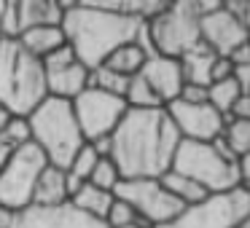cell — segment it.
Listing matches in <instances>:
<instances>
[{"instance_id": "cell-41", "label": "cell", "mask_w": 250, "mask_h": 228, "mask_svg": "<svg viewBox=\"0 0 250 228\" xmlns=\"http://www.w3.org/2000/svg\"><path fill=\"white\" fill-rule=\"evenodd\" d=\"M129 228H151V226H146V223H135V226H129Z\"/></svg>"}, {"instance_id": "cell-10", "label": "cell", "mask_w": 250, "mask_h": 228, "mask_svg": "<svg viewBox=\"0 0 250 228\" xmlns=\"http://www.w3.org/2000/svg\"><path fill=\"white\" fill-rule=\"evenodd\" d=\"M70 105H73V113H76V121L81 126V134L86 142L110 137L126 113L124 99L116 97V94L100 92L94 86H86Z\"/></svg>"}, {"instance_id": "cell-16", "label": "cell", "mask_w": 250, "mask_h": 228, "mask_svg": "<svg viewBox=\"0 0 250 228\" xmlns=\"http://www.w3.org/2000/svg\"><path fill=\"white\" fill-rule=\"evenodd\" d=\"M14 24H17V38L35 27H57L65 17V3L62 0H11Z\"/></svg>"}, {"instance_id": "cell-9", "label": "cell", "mask_w": 250, "mask_h": 228, "mask_svg": "<svg viewBox=\"0 0 250 228\" xmlns=\"http://www.w3.org/2000/svg\"><path fill=\"white\" fill-rule=\"evenodd\" d=\"M250 209V190L234 188L229 193L210 196L196 207H186L172 223L162 228H237Z\"/></svg>"}, {"instance_id": "cell-30", "label": "cell", "mask_w": 250, "mask_h": 228, "mask_svg": "<svg viewBox=\"0 0 250 228\" xmlns=\"http://www.w3.org/2000/svg\"><path fill=\"white\" fill-rule=\"evenodd\" d=\"M237 76V70H234V65L226 59V57H218L215 65H212V78L210 83H218V81H229V78Z\"/></svg>"}, {"instance_id": "cell-11", "label": "cell", "mask_w": 250, "mask_h": 228, "mask_svg": "<svg viewBox=\"0 0 250 228\" xmlns=\"http://www.w3.org/2000/svg\"><path fill=\"white\" fill-rule=\"evenodd\" d=\"M172 126L178 129L180 140L191 142H212L223 134L226 124L231 121V115H221L210 102H183V99H172L169 105H164Z\"/></svg>"}, {"instance_id": "cell-13", "label": "cell", "mask_w": 250, "mask_h": 228, "mask_svg": "<svg viewBox=\"0 0 250 228\" xmlns=\"http://www.w3.org/2000/svg\"><path fill=\"white\" fill-rule=\"evenodd\" d=\"M8 228H108L97 217L83 215L81 209L65 201L57 207H24L8 217Z\"/></svg>"}, {"instance_id": "cell-26", "label": "cell", "mask_w": 250, "mask_h": 228, "mask_svg": "<svg viewBox=\"0 0 250 228\" xmlns=\"http://www.w3.org/2000/svg\"><path fill=\"white\" fill-rule=\"evenodd\" d=\"M223 140L226 145L231 148L234 156H245L250 153V121H239V118H231L223 129Z\"/></svg>"}, {"instance_id": "cell-4", "label": "cell", "mask_w": 250, "mask_h": 228, "mask_svg": "<svg viewBox=\"0 0 250 228\" xmlns=\"http://www.w3.org/2000/svg\"><path fill=\"white\" fill-rule=\"evenodd\" d=\"M30 142L46 156L51 167L67 169L78 151L86 145L81 134V126L76 121L73 105L65 99L46 97L33 113L27 115Z\"/></svg>"}, {"instance_id": "cell-32", "label": "cell", "mask_w": 250, "mask_h": 228, "mask_svg": "<svg viewBox=\"0 0 250 228\" xmlns=\"http://www.w3.org/2000/svg\"><path fill=\"white\" fill-rule=\"evenodd\" d=\"M234 65V70H242V67H250V43H242L239 49H234L231 54L226 57Z\"/></svg>"}, {"instance_id": "cell-14", "label": "cell", "mask_w": 250, "mask_h": 228, "mask_svg": "<svg viewBox=\"0 0 250 228\" xmlns=\"http://www.w3.org/2000/svg\"><path fill=\"white\" fill-rule=\"evenodd\" d=\"M199 38L215 57H229L234 49L248 43L250 30L245 27V24H239L221 3L215 11L205 14V17L199 19Z\"/></svg>"}, {"instance_id": "cell-24", "label": "cell", "mask_w": 250, "mask_h": 228, "mask_svg": "<svg viewBox=\"0 0 250 228\" xmlns=\"http://www.w3.org/2000/svg\"><path fill=\"white\" fill-rule=\"evenodd\" d=\"M124 102L126 108H137V110H151V108H164L159 102V97L153 94V89L143 81V76L137 73L135 78H129V86L124 92Z\"/></svg>"}, {"instance_id": "cell-21", "label": "cell", "mask_w": 250, "mask_h": 228, "mask_svg": "<svg viewBox=\"0 0 250 228\" xmlns=\"http://www.w3.org/2000/svg\"><path fill=\"white\" fill-rule=\"evenodd\" d=\"M159 180H162V185L167 188V193L175 196L183 207H196V204L210 199V193H207L199 183H194L191 177H186V174H180V172H172V169L164 172Z\"/></svg>"}, {"instance_id": "cell-36", "label": "cell", "mask_w": 250, "mask_h": 228, "mask_svg": "<svg viewBox=\"0 0 250 228\" xmlns=\"http://www.w3.org/2000/svg\"><path fill=\"white\" fill-rule=\"evenodd\" d=\"M237 81H239V89H242V94H250V67H242V70H237Z\"/></svg>"}, {"instance_id": "cell-42", "label": "cell", "mask_w": 250, "mask_h": 228, "mask_svg": "<svg viewBox=\"0 0 250 228\" xmlns=\"http://www.w3.org/2000/svg\"><path fill=\"white\" fill-rule=\"evenodd\" d=\"M248 43H250V38H248Z\"/></svg>"}, {"instance_id": "cell-40", "label": "cell", "mask_w": 250, "mask_h": 228, "mask_svg": "<svg viewBox=\"0 0 250 228\" xmlns=\"http://www.w3.org/2000/svg\"><path fill=\"white\" fill-rule=\"evenodd\" d=\"M3 11H6V0H0V24H3Z\"/></svg>"}, {"instance_id": "cell-8", "label": "cell", "mask_w": 250, "mask_h": 228, "mask_svg": "<svg viewBox=\"0 0 250 228\" xmlns=\"http://www.w3.org/2000/svg\"><path fill=\"white\" fill-rule=\"evenodd\" d=\"M116 199L126 201L135 209V215L140 217V223L151 228H162L167 223H172L180 212L186 209L175 196L167 193V188L162 185V180H121L113 190Z\"/></svg>"}, {"instance_id": "cell-27", "label": "cell", "mask_w": 250, "mask_h": 228, "mask_svg": "<svg viewBox=\"0 0 250 228\" xmlns=\"http://www.w3.org/2000/svg\"><path fill=\"white\" fill-rule=\"evenodd\" d=\"M89 183H92L94 188H100V190L113 193L116 185L121 183V172H119V167H116L110 158H100L97 167H94V172H92V177H89Z\"/></svg>"}, {"instance_id": "cell-1", "label": "cell", "mask_w": 250, "mask_h": 228, "mask_svg": "<svg viewBox=\"0 0 250 228\" xmlns=\"http://www.w3.org/2000/svg\"><path fill=\"white\" fill-rule=\"evenodd\" d=\"M178 142L180 134L164 108H126L110 134L108 158L119 167L121 180H159L172 167Z\"/></svg>"}, {"instance_id": "cell-39", "label": "cell", "mask_w": 250, "mask_h": 228, "mask_svg": "<svg viewBox=\"0 0 250 228\" xmlns=\"http://www.w3.org/2000/svg\"><path fill=\"white\" fill-rule=\"evenodd\" d=\"M248 190H250V188H248ZM237 228H250V209H248V215H245L242 220H239V226H237Z\"/></svg>"}, {"instance_id": "cell-5", "label": "cell", "mask_w": 250, "mask_h": 228, "mask_svg": "<svg viewBox=\"0 0 250 228\" xmlns=\"http://www.w3.org/2000/svg\"><path fill=\"white\" fill-rule=\"evenodd\" d=\"M199 19H202V0H180L167 3L153 19L146 22V35L151 40L153 54L180 59L188 54L199 38Z\"/></svg>"}, {"instance_id": "cell-20", "label": "cell", "mask_w": 250, "mask_h": 228, "mask_svg": "<svg viewBox=\"0 0 250 228\" xmlns=\"http://www.w3.org/2000/svg\"><path fill=\"white\" fill-rule=\"evenodd\" d=\"M146 59H148V51L143 49L137 40H132V43L119 46V49H116L113 54H110L108 59L103 62V65L108 67V70H113V73H119V76H124V78H135L137 73L143 70Z\"/></svg>"}, {"instance_id": "cell-17", "label": "cell", "mask_w": 250, "mask_h": 228, "mask_svg": "<svg viewBox=\"0 0 250 228\" xmlns=\"http://www.w3.org/2000/svg\"><path fill=\"white\" fill-rule=\"evenodd\" d=\"M65 201H70L67 174H65V169L49 164L38 174V183H35V190H33V204L35 207H57V204H65Z\"/></svg>"}, {"instance_id": "cell-38", "label": "cell", "mask_w": 250, "mask_h": 228, "mask_svg": "<svg viewBox=\"0 0 250 228\" xmlns=\"http://www.w3.org/2000/svg\"><path fill=\"white\" fill-rule=\"evenodd\" d=\"M8 217H11L8 212H3V209H0V228H8Z\"/></svg>"}, {"instance_id": "cell-28", "label": "cell", "mask_w": 250, "mask_h": 228, "mask_svg": "<svg viewBox=\"0 0 250 228\" xmlns=\"http://www.w3.org/2000/svg\"><path fill=\"white\" fill-rule=\"evenodd\" d=\"M103 223L108 228H129V226H135V223H140V217L135 215V209H132L126 201L113 199V204H110V209H108V215H105Z\"/></svg>"}, {"instance_id": "cell-29", "label": "cell", "mask_w": 250, "mask_h": 228, "mask_svg": "<svg viewBox=\"0 0 250 228\" xmlns=\"http://www.w3.org/2000/svg\"><path fill=\"white\" fill-rule=\"evenodd\" d=\"M223 8L237 19L239 24L250 30V0H223Z\"/></svg>"}, {"instance_id": "cell-2", "label": "cell", "mask_w": 250, "mask_h": 228, "mask_svg": "<svg viewBox=\"0 0 250 228\" xmlns=\"http://www.w3.org/2000/svg\"><path fill=\"white\" fill-rule=\"evenodd\" d=\"M65 17L62 33L65 43L83 67H100L119 46L137 40V33L146 22L116 14L105 8L100 0H62Z\"/></svg>"}, {"instance_id": "cell-22", "label": "cell", "mask_w": 250, "mask_h": 228, "mask_svg": "<svg viewBox=\"0 0 250 228\" xmlns=\"http://www.w3.org/2000/svg\"><path fill=\"white\" fill-rule=\"evenodd\" d=\"M113 199L116 196L108 193V190H100V188H94L92 183H83L81 188L70 196V204L76 207V209H81L83 215L97 217V220H105V215H108Z\"/></svg>"}, {"instance_id": "cell-18", "label": "cell", "mask_w": 250, "mask_h": 228, "mask_svg": "<svg viewBox=\"0 0 250 228\" xmlns=\"http://www.w3.org/2000/svg\"><path fill=\"white\" fill-rule=\"evenodd\" d=\"M218 57L207 49L205 43H196L188 54L180 57V70H183V81L191 83V86H210L212 78V65H215Z\"/></svg>"}, {"instance_id": "cell-19", "label": "cell", "mask_w": 250, "mask_h": 228, "mask_svg": "<svg viewBox=\"0 0 250 228\" xmlns=\"http://www.w3.org/2000/svg\"><path fill=\"white\" fill-rule=\"evenodd\" d=\"M17 40L22 43V49L27 51L30 57L43 62L49 54H54L57 49L65 46V33H62V24H57V27H35V30L22 33Z\"/></svg>"}, {"instance_id": "cell-34", "label": "cell", "mask_w": 250, "mask_h": 228, "mask_svg": "<svg viewBox=\"0 0 250 228\" xmlns=\"http://www.w3.org/2000/svg\"><path fill=\"white\" fill-rule=\"evenodd\" d=\"M237 172H239V183L242 188H250V153L237 158Z\"/></svg>"}, {"instance_id": "cell-33", "label": "cell", "mask_w": 250, "mask_h": 228, "mask_svg": "<svg viewBox=\"0 0 250 228\" xmlns=\"http://www.w3.org/2000/svg\"><path fill=\"white\" fill-rule=\"evenodd\" d=\"M231 118H239V121H250V94H239V99L234 102L231 108Z\"/></svg>"}, {"instance_id": "cell-3", "label": "cell", "mask_w": 250, "mask_h": 228, "mask_svg": "<svg viewBox=\"0 0 250 228\" xmlns=\"http://www.w3.org/2000/svg\"><path fill=\"white\" fill-rule=\"evenodd\" d=\"M46 94V73L17 38H0V108L14 118H27Z\"/></svg>"}, {"instance_id": "cell-37", "label": "cell", "mask_w": 250, "mask_h": 228, "mask_svg": "<svg viewBox=\"0 0 250 228\" xmlns=\"http://www.w3.org/2000/svg\"><path fill=\"white\" fill-rule=\"evenodd\" d=\"M11 118H14V115H11V113H8V110H6V108H0V132L6 129V126H8V121H11Z\"/></svg>"}, {"instance_id": "cell-23", "label": "cell", "mask_w": 250, "mask_h": 228, "mask_svg": "<svg viewBox=\"0 0 250 228\" xmlns=\"http://www.w3.org/2000/svg\"><path fill=\"white\" fill-rule=\"evenodd\" d=\"M239 94H242V89H239V81H237V76H234V78H229V81L210 83V86H207V102H210L221 115L229 118V113H231L234 102L239 99Z\"/></svg>"}, {"instance_id": "cell-6", "label": "cell", "mask_w": 250, "mask_h": 228, "mask_svg": "<svg viewBox=\"0 0 250 228\" xmlns=\"http://www.w3.org/2000/svg\"><path fill=\"white\" fill-rule=\"evenodd\" d=\"M169 169L191 177L194 183H199L210 196L229 193V190L242 185L239 183V172H237V161H226L215 151L212 142L180 140Z\"/></svg>"}, {"instance_id": "cell-12", "label": "cell", "mask_w": 250, "mask_h": 228, "mask_svg": "<svg viewBox=\"0 0 250 228\" xmlns=\"http://www.w3.org/2000/svg\"><path fill=\"white\" fill-rule=\"evenodd\" d=\"M41 65H43V73H46V94L54 99L73 102L89 86L92 70L76 59V54L70 51L67 43L62 49H57L54 54H49Z\"/></svg>"}, {"instance_id": "cell-7", "label": "cell", "mask_w": 250, "mask_h": 228, "mask_svg": "<svg viewBox=\"0 0 250 228\" xmlns=\"http://www.w3.org/2000/svg\"><path fill=\"white\" fill-rule=\"evenodd\" d=\"M46 167L49 161L33 142L19 145L6 161V167L0 169V209L14 215L33 204L35 183Z\"/></svg>"}, {"instance_id": "cell-25", "label": "cell", "mask_w": 250, "mask_h": 228, "mask_svg": "<svg viewBox=\"0 0 250 228\" xmlns=\"http://www.w3.org/2000/svg\"><path fill=\"white\" fill-rule=\"evenodd\" d=\"M89 86L100 89V92H108V94H116V97L124 99V92H126V86H129V78H124V76H119V73L108 70L105 65H100V67H94L92 76H89Z\"/></svg>"}, {"instance_id": "cell-31", "label": "cell", "mask_w": 250, "mask_h": 228, "mask_svg": "<svg viewBox=\"0 0 250 228\" xmlns=\"http://www.w3.org/2000/svg\"><path fill=\"white\" fill-rule=\"evenodd\" d=\"M178 99H183V102H207V89L205 86H191V83H183Z\"/></svg>"}, {"instance_id": "cell-35", "label": "cell", "mask_w": 250, "mask_h": 228, "mask_svg": "<svg viewBox=\"0 0 250 228\" xmlns=\"http://www.w3.org/2000/svg\"><path fill=\"white\" fill-rule=\"evenodd\" d=\"M17 151V148L11 145V142H8V137L3 134V132H0V169L6 167V161L8 158H11V153Z\"/></svg>"}, {"instance_id": "cell-15", "label": "cell", "mask_w": 250, "mask_h": 228, "mask_svg": "<svg viewBox=\"0 0 250 228\" xmlns=\"http://www.w3.org/2000/svg\"><path fill=\"white\" fill-rule=\"evenodd\" d=\"M143 81L153 89V94L159 97L162 105H169L172 99L180 97V89H183V70H180V62L172 57H162V54H151L146 59L140 70Z\"/></svg>"}]
</instances>
